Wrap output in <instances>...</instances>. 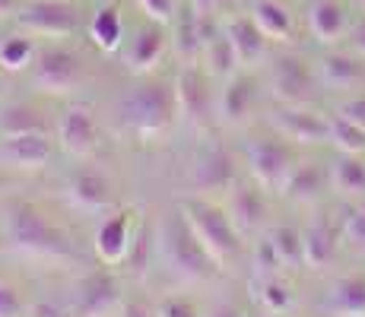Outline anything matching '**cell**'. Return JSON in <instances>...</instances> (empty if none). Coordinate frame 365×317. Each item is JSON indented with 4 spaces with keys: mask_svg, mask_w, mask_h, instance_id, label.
Returning a JSON list of instances; mask_svg holds the SVG:
<instances>
[{
    "mask_svg": "<svg viewBox=\"0 0 365 317\" xmlns=\"http://www.w3.org/2000/svg\"><path fill=\"white\" fill-rule=\"evenodd\" d=\"M124 127L140 140H159L178 124V98H175V83H156L146 80L133 86L121 102Z\"/></svg>",
    "mask_w": 365,
    "mask_h": 317,
    "instance_id": "1",
    "label": "cell"
},
{
    "mask_svg": "<svg viewBox=\"0 0 365 317\" xmlns=\"http://www.w3.org/2000/svg\"><path fill=\"white\" fill-rule=\"evenodd\" d=\"M178 209L185 213V219L194 229V235L200 238V244L210 251V257L220 264V270L242 260V238L245 235L235 229L226 207H216L207 197H187V200L178 203Z\"/></svg>",
    "mask_w": 365,
    "mask_h": 317,
    "instance_id": "2",
    "label": "cell"
},
{
    "mask_svg": "<svg viewBox=\"0 0 365 317\" xmlns=\"http://www.w3.org/2000/svg\"><path fill=\"white\" fill-rule=\"evenodd\" d=\"M159 244H163V254L168 264L187 279H213L216 270H220V264H216V260L210 257V251L200 244V238L194 235V229L187 225L181 209H172L163 219Z\"/></svg>",
    "mask_w": 365,
    "mask_h": 317,
    "instance_id": "3",
    "label": "cell"
},
{
    "mask_svg": "<svg viewBox=\"0 0 365 317\" xmlns=\"http://www.w3.org/2000/svg\"><path fill=\"white\" fill-rule=\"evenodd\" d=\"M0 232H4V241L19 254H35V257L45 254V257H51V254L67 251V238L29 203H19V207L6 209Z\"/></svg>",
    "mask_w": 365,
    "mask_h": 317,
    "instance_id": "4",
    "label": "cell"
},
{
    "mask_svg": "<svg viewBox=\"0 0 365 317\" xmlns=\"http://www.w3.org/2000/svg\"><path fill=\"white\" fill-rule=\"evenodd\" d=\"M32 86L45 95H70L83 86V61L70 48L48 45L35 54Z\"/></svg>",
    "mask_w": 365,
    "mask_h": 317,
    "instance_id": "5",
    "label": "cell"
},
{
    "mask_svg": "<svg viewBox=\"0 0 365 317\" xmlns=\"http://www.w3.org/2000/svg\"><path fill=\"white\" fill-rule=\"evenodd\" d=\"M187 185L194 194H216V190H232L238 185L235 159L220 143H207L194 152L191 168H187Z\"/></svg>",
    "mask_w": 365,
    "mask_h": 317,
    "instance_id": "6",
    "label": "cell"
},
{
    "mask_svg": "<svg viewBox=\"0 0 365 317\" xmlns=\"http://www.w3.org/2000/svg\"><path fill=\"white\" fill-rule=\"evenodd\" d=\"M248 168H251V178H255L264 190L283 194L296 162H292V152L286 143L261 137V140H251V146H248Z\"/></svg>",
    "mask_w": 365,
    "mask_h": 317,
    "instance_id": "7",
    "label": "cell"
},
{
    "mask_svg": "<svg viewBox=\"0 0 365 317\" xmlns=\"http://www.w3.org/2000/svg\"><path fill=\"white\" fill-rule=\"evenodd\" d=\"M19 26L32 35H45V38H67L80 29V10L70 0H35L16 13Z\"/></svg>",
    "mask_w": 365,
    "mask_h": 317,
    "instance_id": "8",
    "label": "cell"
},
{
    "mask_svg": "<svg viewBox=\"0 0 365 317\" xmlns=\"http://www.w3.org/2000/svg\"><path fill=\"white\" fill-rule=\"evenodd\" d=\"M175 98H178L181 121L191 127H210L213 121V93L207 86V76L197 67H181L175 73Z\"/></svg>",
    "mask_w": 365,
    "mask_h": 317,
    "instance_id": "9",
    "label": "cell"
},
{
    "mask_svg": "<svg viewBox=\"0 0 365 317\" xmlns=\"http://www.w3.org/2000/svg\"><path fill=\"white\" fill-rule=\"evenodd\" d=\"M270 93L283 105H308L314 95V73L299 54H279L270 70Z\"/></svg>",
    "mask_w": 365,
    "mask_h": 317,
    "instance_id": "10",
    "label": "cell"
},
{
    "mask_svg": "<svg viewBox=\"0 0 365 317\" xmlns=\"http://www.w3.org/2000/svg\"><path fill=\"white\" fill-rule=\"evenodd\" d=\"M270 124L277 127V133L283 140H292L299 146L327 143V118H321L318 111L305 108V105H283L270 118Z\"/></svg>",
    "mask_w": 365,
    "mask_h": 317,
    "instance_id": "11",
    "label": "cell"
},
{
    "mask_svg": "<svg viewBox=\"0 0 365 317\" xmlns=\"http://www.w3.org/2000/svg\"><path fill=\"white\" fill-rule=\"evenodd\" d=\"M133 241H137V232H133V213L121 209V213L105 216L96 229V254L105 266H115L121 260L130 257Z\"/></svg>",
    "mask_w": 365,
    "mask_h": 317,
    "instance_id": "12",
    "label": "cell"
},
{
    "mask_svg": "<svg viewBox=\"0 0 365 317\" xmlns=\"http://www.w3.org/2000/svg\"><path fill=\"white\" fill-rule=\"evenodd\" d=\"M58 143L67 156H89L99 146V124H96L93 111L83 105H70L58 121Z\"/></svg>",
    "mask_w": 365,
    "mask_h": 317,
    "instance_id": "13",
    "label": "cell"
},
{
    "mask_svg": "<svg viewBox=\"0 0 365 317\" xmlns=\"http://www.w3.org/2000/svg\"><path fill=\"white\" fill-rule=\"evenodd\" d=\"M226 213L232 216L235 229L242 232L245 238L257 235V232L267 225V197L264 187L257 185H235L229 190V200H226Z\"/></svg>",
    "mask_w": 365,
    "mask_h": 317,
    "instance_id": "14",
    "label": "cell"
},
{
    "mask_svg": "<svg viewBox=\"0 0 365 317\" xmlns=\"http://www.w3.org/2000/svg\"><path fill=\"white\" fill-rule=\"evenodd\" d=\"M121 301L118 295V279L111 276L108 270H96L76 286V305H73V314L76 317H102L105 311Z\"/></svg>",
    "mask_w": 365,
    "mask_h": 317,
    "instance_id": "15",
    "label": "cell"
},
{
    "mask_svg": "<svg viewBox=\"0 0 365 317\" xmlns=\"http://www.w3.org/2000/svg\"><path fill=\"white\" fill-rule=\"evenodd\" d=\"M67 200L73 203L76 209L102 213V209L111 207V185L96 168H80V172H73L67 181Z\"/></svg>",
    "mask_w": 365,
    "mask_h": 317,
    "instance_id": "16",
    "label": "cell"
},
{
    "mask_svg": "<svg viewBox=\"0 0 365 317\" xmlns=\"http://www.w3.org/2000/svg\"><path fill=\"white\" fill-rule=\"evenodd\" d=\"M165 51H168L165 26L163 23H146L128 45V70L137 73V76L150 73V70L159 67V61L165 58Z\"/></svg>",
    "mask_w": 365,
    "mask_h": 317,
    "instance_id": "17",
    "label": "cell"
},
{
    "mask_svg": "<svg viewBox=\"0 0 365 317\" xmlns=\"http://www.w3.org/2000/svg\"><path fill=\"white\" fill-rule=\"evenodd\" d=\"M308 29L321 45H336L349 35V16L340 0H312L308 4Z\"/></svg>",
    "mask_w": 365,
    "mask_h": 317,
    "instance_id": "18",
    "label": "cell"
},
{
    "mask_svg": "<svg viewBox=\"0 0 365 317\" xmlns=\"http://www.w3.org/2000/svg\"><path fill=\"white\" fill-rule=\"evenodd\" d=\"M222 32H226V38L232 41L238 61L245 63V67H255L257 61H264L267 54V35L257 29V23L248 16H229L222 19Z\"/></svg>",
    "mask_w": 365,
    "mask_h": 317,
    "instance_id": "19",
    "label": "cell"
},
{
    "mask_svg": "<svg viewBox=\"0 0 365 317\" xmlns=\"http://www.w3.org/2000/svg\"><path fill=\"white\" fill-rule=\"evenodd\" d=\"M0 159L16 168H41L51 159V140H48V133L4 137L0 140Z\"/></svg>",
    "mask_w": 365,
    "mask_h": 317,
    "instance_id": "20",
    "label": "cell"
},
{
    "mask_svg": "<svg viewBox=\"0 0 365 317\" xmlns=\"http://www.w3.org/2000/svg\"><path fill=\"white\" fill-rule=\"evenodd\" d=\"M318 80L321 86H327L331 93H349L365 80L362 63L346 51H327L318 61Z\"/></svg>",
    "mask_w": 365,
    "mask_h": 317,
    "instance_id": "21",
    "label": "cell"
},
{
    "mask_svg": "<svg viewBox=\"0 0 365 317\" xmlns=\"http://www.w3.org/2000/svg\"><path fill=\"white\" fill-rule=\"evenodd\" d=\"M302 244H305V266L308 270H324L334 264L336 244H340V232L327 219H312L308 229L302 232Z\"/></svg>",
    "mask_w": 365,
    "mask_h": 317,
    "instance_id": "22",
    "label": "cell"
},
{
    "mask_svg": "<svg viewBox=\"0 0 365 317\" xmlns=\"http://www.w3.org/2000/svg\"><path fill=\"white\" fill-rule=\"evenodd\" d=\"M255 95H257V89L248 76H238V73L229 76L226 86H222V93H220V102H216L220 121L229 124V127L242 124L245 118L251 115V108H255Z\"/></svg>",
    "mask_w": 365,
    "mask_h": 317,
    "instance_id": "23",
    "label": "cell"
},
{
    "mask_svg": "<svg viewBox=\"0 0 365 317\" xmlns=\"http://www.w3.org/2000/svg\"><path fill=\"white\" fill-rule=\"evenodd\" d=\"M327 185H331L340 197H346V200H359V197H365V162H362V156L340 152V156L334 159L331 172H327Z\"/></svg>",
    "mask_w": 365,
    "mask_h": 317,
    "instance_id": "24",
    "label": "cell"
},
{
    "mask_svg": "<svg viewBox=\"0 0 365 317\" xmlns=\"http://www.w3.org/2000/svg\"><path fill=\"white\" fill-rule=\"evenodd\" d=\"M327 311L334 317H365V276H340L327 292Z\"/></svg>",
    "mask_w": 365,
    "mask_h": 317,
    "instance_id": "25",
    "label": "cell"
},
{
    "mask_svg": "<svg viewBox=\"0 0 365 317\" xmlns=\"http://www.w3.org/2000/svg\"><path fill=\"white\" fill-rule=\"evenodd\" d=\"M251 19L267 35V41H289L292 38V13L279 0H255Z\"/></svg>",
    "mask_w": 365,
    "mask_h": 317,
    "instance_id": "26",
    "label": "cell"
},
{
    "mask_svg": "<svg viewBox=\"0 0 365 317\" xmlns=\"http://www.w3.org/2000/svg\"><path fill=\"white\" fill-rule=\"evenodd\" d=\"M255 298H257V305H261V311L270 314V317H286V314H292V308H296L292 286L286 283L279 273L277 276H257Z\"/></svg>",
    "mask_w": 365,
    "mask_h": 317,
    "instance_id": "27",
    "label": "cell"
},
{
    "mask_svg": "<svg viewBox=\"0 0 365 317\" xmlns=\"http://www.w3.org/2000/svg\"><path fill=\"white\" fill-rule=\"evenodd\" d=\"M324 181H327V175L321 172V165L305 162V165L292 168L289 181H286V187H283V197L286 200H292V203H299V207H305V203H314L321 197Z\"/></svg>",
    "mask_w": 365,
    "mask_h": 317,
    "instance_id": "28",
    "label": "cell"
},
{
    "mask_svg": "<svg viewBox=\"0 0 365 317\" xmlns=\"http://www.w3.org/2000/svg\"><path fill=\"white\" fill-rule=\"evenodd\" d=\"M89 38H93V45L105 54H111V51L121 48L124 23H121V13H118L115 4H102L99 10H96L93 23H89Z\"/></svg>",
    "mask_w": 365,
    "mask_h": 317,
    "instance_id": "29",
    "label": "cell"
},
{
    "mask_svg": "<svg viewBox=\"0 0 365 317\" xmlns=\"http://www.w3.org/2000/svg\"><path fill=\"white\" fill-rule=\"evenodd\" d=\"M203 61H207L210 73L220 76V80H229V76H235V70L242 67V61H238L232 41L226 38L222 26H220V32H213L207 38V45H203Z\"/></svg>",
    "mask_w": 365,
    "mask_h": 317,
    "instance_id": "30",
    "label": "cell"
},
{
    "mask_svg": "<svg viewBox=\"0 0 365 317\" xmlns=\"http://www.w3.org/2000/svg\"><path fill=\"white\" fill-rule=\"evenodd\" d=\"M23 133H48L45 118L29 105L0 108V137H23Z\"/></svg>",
    "mask_w": 365,
    "mask_h": 317,
    "instance_id": "31",
    "label": "cell"
},
{
    "mask_svg": "<svg viewBox=\"0 0 365 317\" xmlns=\"http://www.w3.org/2000/svg\"><path fill=\"white\" fill-rule=\"evenodd\" d=\"M327 143H334L340 152L362 156L365 152V130L356 127L353 121H346L343 115H331L327 118Z\"/></svg>",
    "mask_w": 365,
    "mask_h": 317,
    "instance_id": "32",
    "label": "cell"
},
{
    "mask_svg": "<svg viewBox=\"0 0 365 317\" xmlns=\"http://www.w3.org/2000/svg\"><path fill=\"white\" fill-rule=\"evenodd\" d=\"M35 45L26 35H10V38L0 41V67L10 70V73H19V70H29L35 63Z\"/></svg>",
    "mask_w": 365,
    "mask_h": 317,
    "instance_id": "33",
    "label": "cell"
},
{
    "mask_svg": "<svg viewBox=\"0 0 365 317\" xmlns=\"http://www.w3.org/2000/svg\"><path fill=\"white\" fill-rule=\"evenodd\" d=\"M270 241L277 248L283 266H305V244H302V232L292 225H277L270 232Z\"/></svg>",
    "mask_w": 365,
    "mask_h": 317,
    "instance_id": "34",
    "label": "cell"
},
{
    "mask_svg": "<svg viewBox=\"0 0 365 317\" xmlns=\"http://www.w3.org/2000/svg\"><path fill=\"white\" fill-rule=\"evenodd\" d=\"M340 241L353 254L365 257V207H349L340 222Z\"/></svg>",
    "mask_w": 365,
    "mask_h": 317,
    "instance_id": "35",
    "label": "cell"
},
{
    "mask_svg": "<svg viewBox=\"0 0 365 317\" xmlns=\"http://www.w3.org/2000/svg\"><path fill=\"white\" fill-rule=\"evenodd\" d=\"M251 264H255L257 276H277V273L283 270V260H279L277 248H273L270 235H264L261 241L255 244V257H251Z\"/></svg>",
    "mask_w": 365,
    "mask_h": 317,
    "instance_id": "36",
    "label": "cell"
},
{
    "mask_svg": "<svg viewBox=\"0 0 365 317\" xmlns=\"http://www.w3.org/2000/svg\"><path fill=\"white\" fill-rule=\"evenodd\" d=\"M156 317H200L197 305L185 295H165L156 301Z\"/></svg>",
    "mask_w": 365,
    "mask_h": 317,
    "instance_id": "37",
    "label": "cell"
},
{
    "mask_svg": "<svg viewBox=\"0 0 365 317\" xmlns=\"http://www.w3.org/2000/svg\"><path fill=\"white\" fill-rule=\"evenodd\" d=\"M137 6L146 13V19L150 23H163V26H168L175 19V0H137Z\"/></svg>",
    "mask_w": 365,
    "mask_h": 317,
    "instance_id": "38",
    "label": "cell"
},
{
    "mask_svg": "<svg viewBox=\"0 0 365 317\" xmlns=\"http://www.w3.org/2000/svg\"><path fill=\"white\" fill-rule=\"evenodd\" d=\"M23 314H26V305L19 289L10 283H0V317H23Z\"/></svg>",
    "mask_w": 365,
    "mask_h": 317,
    "instance_id": "39",
    "label": "cell"
},
{
    "mask_svg": "<svg viewBox=\"0 0 365 317\" xmlns=\"http://www.w3.org/2000/svg\"><path fill=\"white\" fill-rule=\"evenodd\" d=\"M336 115H343L346 121H353L356 127L365 130V95H353V98H346V102H340Z\"/></svg>",
    "mask_w": 365,
    "mask_h": 317,
    "instance_id": "40",
    "label": "cell"
},
{
    "mask_svg": "<svg viewBox=\"0 0 365 317\" xmlns=\"http://www.w3.org/2000/svg\"><path fill=\"white\" fill-rule=\"evenodd\" d=\"M121 317H156V305H146L140 298H128L121 305Z\"/></svg>",
    "mask_w": 365,
    "mask_h": 317,
    "instance_id": "41",
    "label": "cell"
},
{
    "mask_svg": "<svg viewBox=\"0 0 365 317\" xmlns=\"http://www.w3.org/2000/svg\"><path fill=\"white\" fill-rule=\"evenodd\" d=\"M229 0H191V6L200 13V16H216V13L226 6Z\"/></svg>",
    "mask_w": 365,
    "mask_h": 317,
    "instance_id": "42",
    "label": "cell"
},
{
    "mask_svg": "<svg viewBox=\"0 0 365 317\" xmlns=\"http://www.w3.org/2000/svg\"><path fill=\"white\" fill-rule=\"evenodd\" d=\"M29 314H32V317H70L67 308L54 305V301H45V305H35Z\"/></svg>",
    "mask_w": 365,
    "mask_h": 317,
    "instance_id": "43",
    "label": "cell"
},
{
    "mask_svg": "<svg viewBox=\"0 0 365 317\" xmlns=\"http://www.w3.org/2000/svg\"><path fill=\"white\" fill-rule=\"evenodd\" d=\"M203 317H245V314L238 311L235 305H229V301H222V305H213V308H210V311L203 314Z\"/></svg>",
    "mask_w": 365,
    "mask_h": 317,
    "instance_id": "44",
    "label": "cell"
},
{
    "mask_svg": "<svg viewBox=\"0 0 365 317\" xmlns=\"http://www.w3.org/2000/svg\"><path fill=\"white\" fill-rule=\"evenodd\" d=\"M349 38H353V48H356V51L365 54V19H362V23H356L353 29H349Z\"/></svg>",
    "mask_w": 365,
    "mask_h": 317,
    "instance_id": "45",
    "label": "cell"
},
{
    "mask_svg": "<svg viewBox=\"0 0 365 317\" xmlns=\"http://www.w3.org/2000/svg\"><path fill=\"white\" fill-rule=\"evenodd\" d=\"M16 6H19V0H0V19L13 16V13H16Z\"/></svg>",
    "mask_w": 365,
    "mask_h": 317,
    "instance_id": "46",
    "label": "cell"
},
{
    "mask_svg": "<svg viewBox=\"0 0 365 317\" xmlns=\"http://www.w3.org/2000/svg\"><path fill=\"white\" fill-rule=\"evenodd\" d=\"M356 6H359V10H365V0H356Z\"/></svg>",
    "mask_w": 365,
    "mask_h": 317,
    "instance_id": "47",
    "label": "cell"
},
{
    "mask_svg": "<svg viewBox=\"0 0 365 317\" xmlns=\"http://www.w3.org/2000/svg\"><path fill=\"white\" fill-rule=\"evenodd\" d=\"M0 102H4V86H0Z\"/></svg>",
    "mask_w": 365,
    "mask_h": 317,
    "instance_id": "48",
    "label": "cell"
},
{
    "mask_svg": "<svg viewBox=\"0 0 365 317\" xmlns=\"http://www.w3.org/2000/svg\"><path fill=\"white\" fill-rule=\"evenodd\" d=\"M0 187H4V178H0Z\"/></svg>",
    "mask_w": 365,
    "mask_h": 317,
    "instance_id": "49",
    "label": "cell"
}]
</instances>
